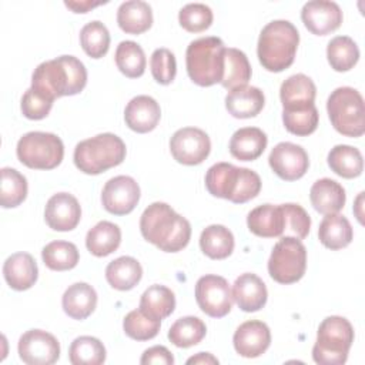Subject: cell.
I'll list each match as a JSON object with an SVG mask.
<instances>
[{"instance_id":"cell-21","label":"cell","mask_w":365,"mask_h":365,"mask_svg":"<svg viewBox=\"0 0 365 365\" xmlns=\"http://www.w3.org/2000/svg\"><path fill=\"white\" fill-rule=\"evenodd\" d=\"M248 230L257 237L274 238L285 232V215L281 205L262 204L248 212Z\"/></svg>"},{"instance_id":"cell-49","label":"cell","mask_w":365,"mask_h":365,"mask_svg":"<svg viewBox=\"0 0 365 365\" xmlns=\"http://www.w3.org/2000/svg\"><path fill=\"white\" fill-rule=\"evenodd\" d=\"M140 364L150 365V364H161V365H173L174 356L173 354L163 345H155L144 351L141 355Z\"/></svg>"},{"instance_id":"cell-31","label":"cell","mask_w":365,"mask_h":365,"mask_svg":"<svg viewBox=\"0 0 365 365\" xmlns=\"http://www.w3.org/2000/svg\"><path fill=\"white\" fill-rule=\"evenodd\" d=\"M121 242V230L110 221H100L88 230L86 247L94 257H107L114 252Z\"/></svg>"},{"instance_id":"cell-41","label":"cell","mask_w":365,"mask_h":365,"mask_svg":"<svg viewBox=\"0 0 365 365\" xmlns=\"http://www.w3.org/2000/svg\"><path fill=\"white\" fill-rule=\"evenodd\" d=\"M68 358L73 365H100L106 361V348L100 339L83 335L71 342Z\"/></svg>"},{"instance_id":"cell-52","label":"cell","mask_w":365,"mask_h":365,"mask_svg":"<svg viewBox=\"0 0 365 365\" xmlns=\"http://www.w3.org/2000/svg\"><path fill=\"white\" fill-rule=\"evenodd\" d=\"M362 197H364V192H359V195H358V198H356V202H355V205H354V212H355V215H356V218H358V221H359L361 224H362V214L359 212V210H361Z\"/></svg>"},{"instance_id":"cell-39","label":"cell","mask_w":365,"mask_h":365,"mask_svg":"<svg viewBox=\"0 0 365 365\" xmlns=\"http://www.w3.org/2000/svg\"><path fill=\"white\" fill-rule=\"evenodd\" d=\"M43 262L53 271L73 269L80 259L77 247L68 241H51L41 251Z\"/></svg>"},{"instance_id":"cell-2","label":"cell","mask_w":365,"mask_h":365,"mask_svg":"<svg viewBox=\"0 0 365 365\" xmlns=\"http://www.w3.org/2000/svg\"><path fill=\"white\" fill-rule=\"evenodd\" d=\"M87 84V70L74 56H60L40 63L31 76V88L50 100L74 96Z\"/></svg>"},{"instance_id":"cell-32","label":"cell","mask_w":365,"mask_h":365,"mask_svg":"<svg viewBox=\"0 0 365 365\" xmlns=\"http://www.w3.org/2000/svg\"><path fill=\"white\" fill-rule=\"evenodd\" d=\"M232 232L220 224L208 225L200 235V248L211 259H224L234 251Z\"/></svg>"},{"instance_id":"cell-15","label":"cell","mask_w":365,"mask_h":365,"mask_svg":"<svg viewBox=\"0 0 365 365\" xmlns=\"http://www.w3.org/2000/svg\"><path fill=\"white\" fill-rule=\"evenodd\" d=\"M269 167L272 171L285 181H295L301 178L309 167L307 151L294 143H278L269 153Z\"/></svg>"},{"instance_id":"cell-28","label":"cell","mask_w":365,"mask_h":365,"mask_svg":"<svg viewBox=\"0 0 365 365\" xmlns=\"http://www.w3.org/2000/svg\"><path fill=\"white\" fill-rule=\"evenodd\" d=\"M117 24L127 34H141L153 24L151 6L143 0H128L117 10Z\"/></svg>"},{"instance_id":"cell-19","label":"cell","mask_w":365,"mask_h":365,"mask_svg":"<svg viewBox=\"0 0 365 365\" xmlns=\"http://www.w3.org/2000/svg\"><path fill=\"white\" fill-rule=\"evenodd\" d=\"M160 118L161 108L150 96H137L131 98L124 110V120L128 128L141 134L153 131Z\"/></svg>"},{"instance_id":"cell-16","label":"cell","mask_w":365,"mask_h":365,"mask_svg":"<svg viewBox=\"0 0 365 365\" xmlns=\"http://www.w3.org/2000/svg\"><path fill=\"white\" fill-rule=\"evenodd\" d=\"M301 19L312 34L327 36L341 26L342 10L335 1L312 0L302 6Z\"/></svg>"},{"instance_id":"cell-45","label":"cell","mask_w":365,"mask_h":365,"mask_svg":"<svg viewBox=\"0 0 365 365\" xmlns=\"http://www.w3.org/2000/svg\"><path fill=\"white\" fill-rule=\"evenodd\" d=\"M212 10L204 3H188L178 13L181 27L190 33L207 30L212 23Z\"/></svg>"},{"instance_id":"cell-18","label":"cell","mask_w":365,"mask_h":365,"mask_svg":"<svg viewBox=\"0 0 365 365\" xmlns=\"http://www.w3.org/2000/svg\"><path fill=\"white\" fill-rule=\"evenodd\" d=\"M232 344L237 354L244 358L261 356L271 344L269 328L262 321H245L234 332Z\"/></svg>"},{"instance_id":"cell-10","label":"cell","mask_w":365,"mask_h":365,"mask_svg":"<svg viewBox=\"0 0 365 365\" xmlns=\"http://www.w3.org/2000/svg\"><path fill=\"white\" fill-rule=\"evenodd\" d=\"M307 269V248L301 240L285 235L272 248L268 259V274L279 284L299 281Z\"/></svg>"},{"instance_id":"cell-22","label":"cell","mask_w":365,"mask_h":365,"mask_svg":"<svg viewBox=\"0 0 365 365\" xmlns=\"http://www.w3.org/2000/svg\"><path fill=\"white\" fill-rule=\"evenodd\" d=\"M3 275L10 288L26 291L36 284L38 268L33 255L29 252H16L4 261Z\"/></svg>"},{"instance_id":"cell-5","label":"cell","mask_w":365,"mask_h":365,"mask_svg":"<svg viewBox=\"0 0 365 365\" xmlns=\"http://www.w3.org/2000/svg\"><path fill=\"white\" fill-rule=\"evenodd\" d=\"M125 144L118 135L103 133L80 141L74 148L73 160L81 173L97 175L120 165L125 158Z\"/></svg>"},{"instance_id":"cell-42","label":"cell","mask_w":365,"mask_h":365,"mask_svg":"<svg viewBox=\"0 0 365 365\" xmlns=\"http://www.w3.org/2000/svg\"><path fill=\"white\" fill-rule=\"evenodd\" d=\"M80 43L87 56L91 58H101L107 54L110 47L108 29L100 20H93L81 29Z\"/></svg>"},{"instance_id":"cell-37","label":"cell","mask_w":365,"mask_h":365,"mask_svg":"<svg viewBox=\"0 0 365 365\" xmlns=\"http://www.w3.org/2000/svg\"><path fill=\"white\" fill-rule=\"evenodd\" d=\"M327 58L335 71H348L359 60V48L348 36H336L327 46Z\"/></svg>"},{"instance_id":"cell-11","label":"cell","mask_w":365,"mask_h":365,"mask_svg":"<svg viewBox=\"0 0 365 365\" xmlns=\"http://www.w3.org/2000/svg\"><path fill=\"white\" fill-rule=\"evenodd\" d=\"M195 301L208 317H225L232 308V292L228 281L212 274L201 277L195 284Z\"/></svg>"},{"instance_id":"cell-8","label":"cell","mask_w":365,"mask_h":365,"mask_svg":"<svg viewBox=\"0 0 365 365\" xmlns=\"http://www.w3.org/2000/svg\"><path fill=\"white\" fill-rule=\"evenodd\" d=\"M327 111L334 128L346 137L365 133V107L361 93L352 87L335 88L327 101Z\"/></svg>"},{"instance_id":"cell-38","label":"cell","mask_w":365,"mask_h":365,"mask_svg":"<svg viewBox=\"0 0 365 365\" xmlns=\"http://www.w3.org/2000/svg\"><path fill=\"white\" fill-rule=\"evenodd\" d=\"M117 68L130 78L141 77L145 71V54L140 44L131 40L121 41L115 48Z\"/></svg>"},{"instance_id":"cell-17","label":"cell","mask_w":365,"mask_h":365,"mask_svg":"<svg viewBox=\"0 0 365 365\" xmlns=\"http://www.w3.org/2000/svg\"><path fill=\"white\" fill-rule=\"evenodd\" d=\"M81 218V207L77 198L68 192L51 195L46 204L44 220L54 231H71Z\"/></svg>"},{"instance_id":"cell-14","label":"cell","mask_w":365,"mask_h":365,"mask_svg":"<svg viewBox=\"0 0 365 365\" xmlns=\"http://www.w3.org/2000/svg\"><path fill=\"white\" fill-rule=\"evenodd\" d=\"M140 200V187L133 177L117 175L110 178L101 191L106 211L114 215L130 214Z\"/></svg>"},{"instance_id":"cell-50","label":"cell","mask_w":365,"mask_h":365,"mask_svg":"<svg viewBox=\"0 0 365 365\" xmlns=\"http://www.w3.org/2000/svg\"><path fill=\"white\" fill-rule=\"evenodd\" d=\"M103 3H106V1H90V0H86V1H64V4L68 9H71L74 13H87L90 9L97 7Z\"/></svg>"},{"instance_id":"cell-24","label":"cell","mask_w":365,"mask_h":365,"mask_svg":"<svg viewBox=\"0 0 365 365\" xmlns=\"http://www.w3.org/2000/svg\"><path fill=\"white\" fill-rule=\"evenodd\" d=\"M317 96V87L314 81L302 74L289 76L279 88V98L282 103V110L304 108L314 104Z\"/></svg>"},{"instance_id":"cell-36","label":"cell","mask_w":365,"mask_h":365,"mask_svg":"<svg viewBox=\"0 0 365 365\" xmlns=\"http://www.w3.org/2000/svg\"><path fill=\"white\" fill-rule=\"evenodd\" d=\"M207 327L198 317H181L168 329V339L178 348H190L202 341Z\"/></svg>"},{"instance_id":"cell-9","label":"cell","mask_w":365,"mask_h":365,"mask_svg":"<svg viewBox=\"0 0 365 365\" xmlns=\"http://www.w3.org/2000/svg\"><path fill=\"white\" fill-rule=\"evenodd\" d=\"M21 164L33 170H53L63 161L64 145L53 133L30 131L20 137L16 147Z\"/></svg>"},{"instance_id":"cell-25","label":"cell","mask_w":365,"mask_h":365,"mask_svg":"<svg viewBox=\"0 0 365 365\" xmlns=\"http://www.w3.org/2000/svg\"><path fill=\"white\" fill-rule=\"evenodd\" d=\"M309 200L315 211L324 215L336 214L344 208L346 195L344 187L331 178L317 180L309 190Z\"/></svg>"},{"instance_id":"cell-47","label":"cell","mask_w":365,"mask_h":365,"mask_svg":"<svg viewBox=\"0 0 365 365\" xmlns=\"http://www.w3.org/2000/svg\"><path fill=\"white\" fill-rule=\"evenodd\" d=\"M285 215V231H289L292 237L304 240L309 234L311 217L308 212L298 204H281Z\"/></svg>"},{"instance_id":"cell-46","label":"cell","mask_w":365,"mask_h":365,"mask_svg":"<svg viewBox=\"0 0 365 365\" xmlns=\"http://www.w3.org/2000/svg\"><path fill=\"white\" fill-rule=\"evenodd\" d=\"M150 67L154 80L163 86L170 84L175 78L177 61L175 56L168 48L161 47L154 50L150 58Z\"/></svg>"},{"instance_id":"cell-13","label":"cell","mask_w":365,"mask_h":365,"mask_svg":"<svg viewBox=\"0 0 365 365\" xmlns=\"http://www.w3.org/2000/svg\"><path fill=\"white\" fill-rule=\"evenodd\" d=\"M17 351L27 365H51L60 356V344L47 331L30 329L20 336Z\"/></svg>"},{"instance_id":"cell-29","label":"cell","mask_w":365,"mask_h":365,"mask_svg":"<svg viewBox=\"0 0 365 365\" xmlns=\"http://www.w3.org/2000/svg\"><path fill=\"white\" fill-rule=\"evenodd\" d=\"M318 238L329 250H342L351 244L354 231L348 218L336 212L324 217L318 228Z\"/></svg>"},{"instance_id":"cell-30","label":"cell","mask_w":365,"mask_h":365,"mask_svg":"<svg viewBox=\"0 0 365 365\" xmlns=\"http://www.w3.org/2000/svg\"><path fill=\"white\" fill-rule=\"evenodd\" d=\"M143 277L140 262L133 257H118L111 261L106 268L107 282L118 291L133 289Z\"/></svg>"},{"instance_id":"cell-27","label":"cell","mask_w":365,"mask_h":365,"mask_svg":"<svg viewBox=\"0 0 365 365\" xmlns=\"http://www.w3.org/2000/svg\"><path fill=\"white\" fill-rule=\"evenodd\" d=\"M267 134L258 127H244L237 130L230 140V153L241 161H254L265 150Z\"/></svg>"},{"instance_id":"cell-6","label":"cell","mask_w":365,"mask_h":365,"mask_svg":"<svg viewBox=\"0 0 365 365\" xmlns=\"http://www.w3.org/2000/svg\"><path fill=\"white\" fill-rule=\"evenodd\" d=\"M225 46L220 37H201L191 41L185 51L188 77L201 87L221 83Z\"/></svg>"},{"instance_id":"cell-20","label":"cell","mask_w":365,"mask_h":365,"mask_svg":"<svg viewBox=\"0 0 365 365\" xmlns=\"http://www.w3.org/2000/svg\"><path fill=\"white\" fill-rule=\"evenodd\" d=\"M267 287L258 275L245 272L234 281L232 299L244 312L259 311L267 304Z\"/></svg>"},{"instance_id":"cell-4","label":"cell","mask_w":365,"mask_h":365,"mask_svg":"<svg viewBox=\"0 0 365 365\" xmlns=\"http://www.w3.org/2000/svg\"><path fill=\"white\" fill-rule=\"evenodd\" d=\"M205 187L214 197L234 204H244L259 194L261 178L250 168L235 167L230 163H217L205 174Z\"/></svg>"},{"instance_id":"cell-33","label":"cell","mask_w":365,"mask_h":365,"mask_svg":"<svg viewBox=\"0 0 365 365\" xmlns=\"http://www.w3.org/2000/svg\"><path fill=\"white\" fill-rule=\"evenodd\" d=\"M329 168L342 178H356L362 174L364 160L358 148L338 144L328 153Z\"/></svg>"},{"instance_id":"cell-48","label":"cell","mask_w":365,"mask_h":365,"mask_svg":"<svg viewBox=\"0 0 365 365\" xmlns=\"http://www.w3.org/2000/svg\"><path fill=\"white\" fill-rule=\"evenodd\" d=\"M53 107V100L47 98L34 88H29L21 97V113L29 120H41L48 115Z\"/></svg>"},{"instance_id":"cell-3","label":"cell","mask_w":365,"mask_h":365,"mask_svg":"<svg viewBox=\"0 0 365 365\" xmlns=\"http://www.w3.org/2000/svg\"><path fill=\"white\" fill-rule=\"evenodd\" d=\"M298 43L299 33L291 21L272 20L259 33L257 44L258 60L268 71H284L294 63Z\"/></svg>"},{"instance_id":"cell-43","label":"cell","mask_w":365,"mask_h":365,"mask_svg":"<svg viewBox=\"0 0 365 365\" xmlns=\"http://www.w3.org/2000/svg\"><path fill=\"white\" fill-rule=\"evenodd\" d=\"M319 121V114L315 104H311L304 108L282 110V123L291 134L305 137L312 134Z\"/></svg>"},{"instance_id":"cell-40","label":"cell","mask_w":365,"mask_h":365,"mask_svg":"<svg viewBox=\"0 0 365 365\" xmlns=\"http://www.w3.org/2000/svg\"><path fill=\"white\" fill-rule=\"evenodd\" d=\"M27 197V180L16 168H1L0 204L3 208H14Z\"/></svg>"},{"instance_id":"cell-26","label":"cell","mask_w":365,"mask_h":365,"mask_svg":"<svg viewBox=\"0 0 365 365\" xmlns=\"http://www.w3.org/2000/svg\"><path fill=\"white\" fill-rule=\"evenodd\" d=\"M61 305L70 318L83 321L96 309L97 292L87 282H76L64 291Z\"/></svg>"},{"instance_id":"cell-12","label":"cell","mask_w":365,"mask_h":365,"mask_svg":"<svg viewBox=\"0 0 365 365\" xmlns=\"http://www.w3.org/2000/svg\"><path fill=\"white\" fill-rule=\"evenodd\" d=\"M170 151L174 160L184 165L201 164L211 151V141L205 131L197 127L177 130L170 140Z\"/></svg>"},{"instance_id":"cell-44","label":"cell","mask_w":365,"mask_h":365,"mask_svg":"<svg viewBox=\"0 0 365 365\" xmlns=\"http://www.w3.org/2000/svg\"><path fill=\"white\" fill-rule=\"evenodd\" d=\"M161 327V321L145 315L140 308L130 311L124 321L123 329L127 336L135 341H148L157 336Z\"/></svg>"},{"instance_id":"cell-34","label":"cell","mask_w":365,"mask_h":365,"mask_svg":"<svg viewBox=\"0 0 365 365\" xmlns=\"http://www.w3.org/2000/svg\"><path fill=\"white\" fill-rule=\"evenodd\" d=\"M175 308L174 292L160 284L148 287L140 298V309L155 319H164L173 314Z\"/></svg>"},{"instance_id":"cell-1","label":"cell","mask_w":365,"mask_h":365,"mask_svg":"<svg viewBox=\"0 0 365 365\" xmlns=\"http://www.w3.org/2000/svg\"><path fill=\"white\" fill-rule=\"evenodd\" d=\"M140 231L144 240L165 252H178L191 238V225L165 202H153L140 218Z\"/></svg>"},{"instance_id":"cell-7","label":"cell","mask_w":365,"mask_h":365,"mask_svg":"<svg viewBox=\"0 0 365 365\" xmlns=\"http://www.w3.org/2000/svg\"><path fill=\"white\" fill-rule=\"evenodd\" d=\"M354 342L351 322L338 315L327 317L318 327L312 346V359L319 365H342Z\"/></svg>"},{"instance_id":"cell-23","label":"cell","mask_w":365,"mask_h":365,"mask_svg":"<svg viewBox=\"0 0 365 365\" xmlns=\"http://www.w3.org/2000/svg\"><path fill=\"white\" fill-rule=\"evenodd\" d=\"M265 104L262 90L254 86H241L228 91L225 108L235 118H251L261 113Z\"/></svg>"},{"instance_id":"cell-51","label":"cell","mask_w":365,"mask_h":365,"mask_svg":"<svg viewBox=\"0 0 365 365\" xmlns=\"http://www.w3.org/2000/svg\"><path fill=\"white\" fill-rule=\"evenodd\" d=\"M187 364H202V365L205 364V365H208V364H218V359L210 352H198L197 355L188 358Z\"/></svg>"},{"instance_id":"cell-35","label":"cell","mask_w":365,"mask_h":365,"mask_svg":"<svg viewBox=\"0 0 365 365\" xmlns=\"http://www.w3.org/2000/svg\"><path fill=\"white\" fill-rule=\"evenodd\" d=\"M251 78V64L244 51L225 47L224 51V74L221 84L222 87L232 90L241 86H247Z\"/></svg>"}]
</instances>
